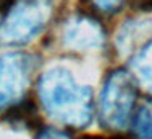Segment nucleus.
<instances>
[{"label":"nucleus","mask_w":152,"mask_h":139,"mask_svg":"<svg viewBox=\"0 0 152 139\" xmlns=\"http://www.w3.org/2000/svg\"><path fill=\"white\" fill-rule=\"evenodd\" d=\"M38 93L46 113L66 128H85L92 119V92L79 85L69 70L57 67L43 74Z\"/></svg>","instance_id":"nucleus-1"},{"label":"nucleus","mask_w":152,"mask_h":139,"mask_svg":"<svg viewBox=\"0 0 152 139\" xmlns=\"http://www.w3.org/2000/svg\"><path fill=\"white\" fill-rule=\"evenodd\" d=\"M137 102V87L132 75L124 69L110 74L100 97V121L106 129L121 131L132 123Z\"/></svg>","instance_id":"nucleus-2"},{"label":"nucleus","mask_w":152,"mask_h":139,"mask_svg":"<svg viewBox=\"0 0 152 139\" xmlns=\"http://www.w3.org/2000/svg\"><path fill=\"white\" fill-rule=\"evenodd\" d=\"M51 0H20L0 21V44L21 46L33 40L48 23Z\"/></svg>","instance_id":"nucleus-3"},{"label":"nucleus","mask_w":152,"mask_h":139,"mask_svg":"<svg viewBox=\"0 0 152 139\" xmlns=\"http://www.w3.org/2000/svg\"><path fill=\"white\" fill-rule=\"evenodd\" d=\"M31 61L20 53L0 57V108L21 98L30 83Z\"/></svg>","instance_id":"nucleus-4"},{"label":"nucleus","mask_w":152,"mask_h":139,"mask_svg":"<svg viewBox=\"0 0 152 139\" xmlns=\"http://www.w3.org/2000/svg\"><path fill=\"white\" fill-rule=\"evenodd\" d=\"M102 40H103L102 28L88 18L75 20V23H72L66 30V43L79 48V49L98 46L102 43Z\"/></svg>","instance_id":"nucleus-5"},{"label":"nucleus","mask_w":152,"mask_h":139,"mask_svg":"<svg viewBox=\"0 0 152 139\" xmlns=\"http://www.w3.org/2000/svg\"><path fill=\"white\" fill-rule=\"evenodd\" d=\"M131 69L136 75V80L144 89L152 92V40L132 57Z\"/></svg>","instance_id":"nucleus-6"},{"label":"nucleus","mask_w":152,"mask_h":139,"mask_svg":"<svg viewBox=\"0 0 152 139\" xmlns=\"http://www.w3.org/2000/svg\"><path fill=\"white\" fill-rule=\"evenodd\" d=\"M36 108L31 102H15V105L5 115V121H8L13 126H26V128H34L33 124H39V118L36 115Z\"/></svg>","instance_id":"nucleus-7"},{"label":"nucleus","mask_w":152,"mask_h":139,"mask_svg":"<svg viewBox=\"0 0 152 139\" xmlns=\"http://www.w3.org/2000/svg\"><path fill=\"white\" fill-rule=\"evenodd\" d=\"M136 132L144 138H152V102H145L132 116Z\"/></svg>","instance_id":"nucleus-8"},{"label":"nucleus","mask_w":152,"mask_h":139,"mask_svg":"<svg viewBox=\"0 0 152 139\" xmlns=\"http://www.w3.org/2000/svg\"><path fill=\"white\" fill-rule=\"evenodd\" d=\"M95 10L103 12V13H115L121 8L124 0H88Z\"/></svg>","instance_id":"nucleus-9"},{"label":"nucleus","mask_w":152,"mask_h":139,"mask_svg":"<svg viewBox=\"0 0 152 139\" xmlns=\"http://www.w3.org/2000/svg\"><path fill=\"white\" fill-rule=\"evenodd\" d=\"M136 10H152V0H132Z\"/></svg>","instance_id":"nucleus-10"},{"label":"nucleus","mask_w":152,"mask_h":139,"mask_svg":"<svg viewBox=\"0 0 152 139\" xmlns=\"http://www.w3.org/2000/svg\"><path fill=\"white\" fill-rule=\"evenodd\" d=\"M2 15H4V13H2V12H0V21H2Z\"/></svg>","instance_id":"nucleus-11"}]
</instances>
